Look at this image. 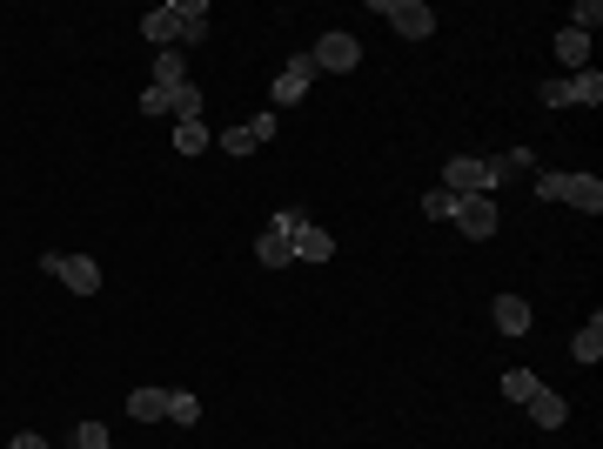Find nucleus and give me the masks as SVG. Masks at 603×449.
<instances>
[{"label":"nucleus","mask_w":603,"mask_h":449,"mask_svg":"<svg viewBox=\"0 0 603 449\" xmlns=\"http://www.w3.org/2000/svg\"><path fill=\"white\" fill-rule=\"evenodd\" d=\"M7 449H47V436H34V429H21V436H14V443Z\"/></svg>","instance_id":"29"},{"label":"nucleus","mask_w":603,"mask_h":449,"mask_svg":"<svg viewBox=\"0 0 603 449\" xmlns=\"http://www.w3.org/2000/svg\"><path fill=\"white\" fill-rule=\"evenodd\" d=\"M516 168H530L523 148H510V155H496V161L456 155V161H443V188L449 195H490V188H503V175H516Z\"/></svg>","instance_id":"1"},{"label":"nucleus","mask_w":603,"mask_h":449,"mask_svg":"<svg viewBox=\"0 0 603 449\" xmlns=\"http://www.w3.org/2000/svg\"><path fill=\"white\" fill-rule=\"evenodd\" d=\"M570 27H577V34H597L603 27V0H577V7H570Z\"/></svg>","instance_id":"22"},{"label":"nucleus","mask_w":603,"mask_h":449,"mask_svg":"<svg viewBox=\"0 0 603 449\" xmlns=\"http://www.w3.org/2000/svg\"><path fill=\"white\" fill-rule=\"evenodd\" d=\"M208 121H175V155H208Z\"/></svg>","instance_id":"18"},{"label":"nucleus","mask_w":603,"mask_h":449,"mask_svg":"<svg viewBox=\"0 0 603 449\" xmlns=\"http://www.w3.org/2000/svg\"><path fill=\"white\" fill-rule=\"evenodd\" d=\"M289 248H295V262H329V255H335V235H322V228L302 215V222H295V235H289Z\"/></svg>","instance_id":"9"},{"label":"nucleus","mask_w":603,"mask_h":449,"mask_svg":"<svg viewBox=\"0 0 603 449\" xmlns=\"http://www.w3.org/2000/svg\"><path fill=\"white\" fill-rule=\"evenodd\" d=\"M74 449H81V443H74Z\"/></svg>","instance_id":"30"},{"label":"nucleus","mask_w":603,"mask_h":449,"mask_svg":"<svg viewBox=\"0 0 603 449\" xmlns=\"http://www.w3.org/2000/svg\"><path fill=\"white\" fill-rule=\"evenodd\" d=\"M128 416L134 423H161L168 416V389H155V382L148 389H128Z\"/></svg>","instance_id":"13"},{"label":"nucleus","mask_w":603,"mask_h":449,"mask_svg":"<svg viewBox=\"0 0 603 449\" xmlns=\"http://www.w3.org/2000/svg\"><path fill=\"white\" fill-rule=\"evenodd\" d=\"M536 202H570V208H583V215H597L603 208V181L597 175H536Z\"/></svg>","instance_id":"2"},{"label":"nucleus","mask_w":603,"mask_h":449,"mask_svg":"<svg viewBox=\"0 0 603 449\" xmlns=\"http://www.w3.org/2000/svg\"><path fill=\"white\" fill-rule=\"evenodd\" d=\"M168 108H175V121H201V88H195V81L175 88V94H168Z\"/></svg>","instance_id":"21"},{"label":"nucleus","mask_w":603,"mask_h":449,"mask_svg":"<svg viewBox=\"0 0 603 449\" xmlns=\"http://www.w3.org/2000/svg\"><path fill=\"white\" fill-rule=\"evenodd\" d=\"M523 409L536 416V429H563V416H570V403H563L557 389H543V382H536V396H530Z\"/></svg>","instance_id":"12"},{"label":"nucleus","mask_w":603,"mask_h":449,"mask_svg":"<svg viewBox=\"0 0 603 449\" xmlns=\"http://www.w3.org/2000/svg\"><path fill=\"white\" fill-rule=\"evenodd\" d=\"M490 322L496 329H503V336H530V302H523V295H496V309H490Z\"/></svg>","instance_id":"10"},{"label":"nucleus","mask_w":603,"mask_h":449,"mask_svg":"<svg viewBox=\"0 0 603 449\" xmlns=\"http://www.w3.org/2000/svg\"><path fill=\"white\" fill-rule=\"evenodd\" d=\"M315 74H322V68H315L309 54H295L289 68L275 74V108H295V101H302V94H309V81H315Z\"/></svg>","instance_id":"8"},{"label":"nucleus","mask_w":603,"mask_h":449,"mask_svg":"<svg viewBox=\"0 0 603 449\" xmlns=\"http://www.w3.org/2000/svg\"><path fill=\"white\" fill-rule=\"evenodd\" d=\"M155 88H161V94H175V88H188V61H181L175 47H168V54H161V61H155Z\"/></svg>","instance_id":"17"},{"label":"nucleus","mask_w":603,"mask_h":449,"mask_svg":"<svg viewBox=\"0 0 603 449\" xmlns=\"http://www.w3.org/2000/svg\"><path fill=\"white\" fill-rule=\"evenodd\" d=\"M503 396L530 403V396H536V376H530V369H503Z\"/></svg>","instance_id":"23"},{"label":"nucleus","mask_w":603,"mask_h":449,"mask_svg":"<svg viewBox=\"0 0 603 449\" xmlns=\"http://www.w3.org/2000/svg\"><path fill=\"white\" fill-rule=\"evenodd\" d=\"M222 155H255V135H248V128H222Z\"/></svg>","instance_id":"25"},{"label":"nucleus","mask_w":603,"mask_h":449,"mask_svg":"<svg viewBox=\"0 0 603 449\" xmlns=\"http://www.w3.org/2000/svg\"><path fill=\"white\" fill-rule=\"evenodd\" d=\"M557 61H563V68H583V61H590V34L563 27V34H557Z\"/></svg>","instance_id":"19"},{"label":"nucleus","mask_w":603,"mask_h":449,"mask_svg":"<svg viewBox=\"0 0 603 449\" xmlns=\"http://www.w3.org/2000/svg\"><path fill=\"white\" fill-rule=\"evenodd\" d=\"M41 269L54 275L67 295H94L101 289V262H94V255H41Z\"/></svg>","instance_id":"3"},{"label":"nucleus","mask_w":603,"mask_h":449,"mask_svg":"<svg viewBox=\"0 0 603 449\" xmlns=\"http://www.w3.org/2000/svg\"><path fill=\"white\" fill-rule=\"evenodd\" d=\"M295 222H302V208H282V215H275V222L255 235V255H262V269H289V262H295V248H289Z\"/></svg>","instance_id":"5"},{"label":"nucleus","mask_w":603,"mask_h":449,"mask_svg":"<svg viewBox=\"0 0 603 449\" xmlns=\"http://www.w3.org/2000/svg\"><path fill=\"white\" fill-rule=\"evenodd\" d=\"M423 215H429V222H449V215H456V195H449V188H429V195H423Z\"/></svg>","instance_id":"24"},{"label":"nucleus","mask_w":603,"mask_h":449,"mask_svg":"<svg viewBox=\"0 0 603 449\" xmlns=\"http://www.w3.org/2000/svg\"><path fill=\"white\" fill-rule=\"evenodd\" d=\"M309 61H315V68H329V74H349L362 61V41H356V34H322V41L309 47Z\"/></svg>","instance_id":"7"},{"label":"nucleus","mask_w":603,"mask_h":449,"mask_svg":"<svg viewBox=\"0 0 603 449\" xmlns=\"http://www.w3.org/2000/svg\"><path fill=\"white\" fill-rule=\"evenodd\" d=\"M175 14H181V47L208 41V0H175Z\"/></svg>","instance_id":"15"},{"label":"nucleus","mask_w":603,"mask_h":449,"mask_svg":"<svg viewBox=\"0 0 603 449\" xmlns=\"http://www.w3.org/2000/svg\"><path fill=\"white\" fill-rule=\"evenodd\" d=\"M74 443L81 449H114V436H108V423H81L74 429Z\"/></svg>","instance_id":"26"},{"label":"nucleus","mask_w":603,"mask_h":449,"mask_svg":"<svg viewBox=\"0 0 603 449\" xmlns=\"http://www.w3.org/2000/svg\"><path fill=\"white\" fill-rule=\"evenodd\" d=\"M563 101H570V108H597V101H603V74L597 68H577L570 81H563Z\"/></svg>","instance_id":"11"},{"label":"nucleus","mask_w":603,"mask_h":449,"mask_svg":"<svg viewBox=\"0 0 603 449\" xmlns=\"http://www.w3.org/2000/svg\"><path fill=\"white\" fill-rule=\"evenodd\" d=\"M141 114H155V121H161V114H175V108H168V94H161V88H148V94H141Z\"/></svg>","instance_id":"28"},{"label":"nucleus","mask_w":603,"mask_h":449,"mask_svg":"<svg viewBox=\"0 0 603 449\" xmlns=\"http://www.w3.org/2000/svg\"><path fill=\"white\" fill-rule=\"evenodd\" d=\"M369 7H376L382 21L396 27L402 41H429V34H436V14H429L423 0H369Z\"/></svg>","instance_id":"4"},{"label":"nucleus","mask_w":603,"mask_h":449,"mask_svg":"<svg viewBox=\"0 0 603 449\" xmlns=\"http://www.w3.org/2000/svg\"><path fill=\"white\" fill-rule=\"evenodd\" d=\"M141 34H148V41H155L161 54H168V47L181 41V14H175V7H155V14L141 21Z\"/></svg>","instance_id":"14"},{"label":"nucleus","mask_w":603,"mask_h":449,"mask_svg":"<svg viewBox=\"0 0 603 449\" xmlns=\"http://www.w3.org/2000/svg\"><path fill=\"white\" fill-rule=\"evenodd\" d=\"M168 423H181V429H195V423H201V403L188 396V389H168Z\"/></svg>","instance_id":"20"},{"label":"nucleus","mask_w":603,"mask_h":449,"mask_svg":"<svg viewBox=\"0 0 603 449\" xmlns=\"http://www.w3.org/2000/svg\"><path fill=\"white\" fill-rule=\"evenodd\" d=\"M242 128L255 135V148H262V141H275V108H268V114H255V121H242Z\"/></svg>","instance_id":"27"},{"label":"nucleus","mask_w":603,"mask_h":449,"mask_svg":"<svg viewBox=\"0 0 603 449\" xmlns=\"http://www.w3.org/2000/svg\"><path fill=\"white\" fill-rule=\"evenodd\" d=\"M570 356H577L583 369H590V362L603 356V315H590V322H583V329H577V342H570Z\"/></svg>","instance_id":"16"},{"label":"nucleus","mask_w":603,"mask_h":449,"mask_svg":"<svg viewBox=\"0 0 603 449\" xmlns=\"http://www.w3.org/2000/svg\"><path fill=\"white\" fill-rule=\"evenodd\" d=\"M449 222L463 228L469 242H490L496 235V202L490 195H456V215H449Z\"/></svg>","instance_id":"6"}]
</instances>
